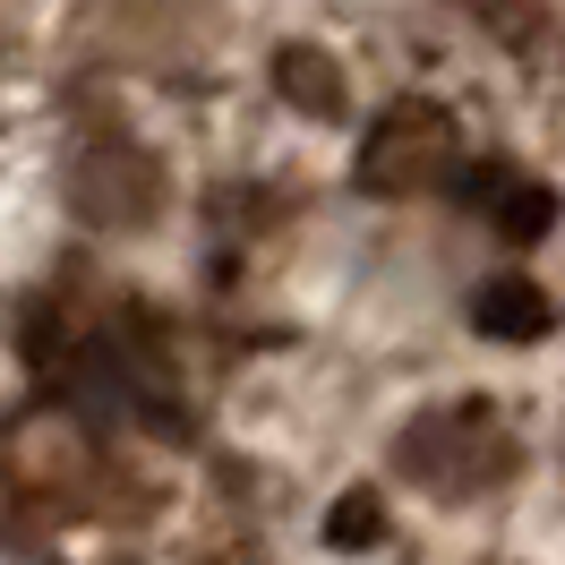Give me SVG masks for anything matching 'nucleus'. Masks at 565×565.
<instances>
[{"label": "nucleus", "instance_id": "1a4fd4ad", "mask_svg": "<svg viewBox=\"0 0 565 565\" xmlns=\"http://www.w3.org/2000/svg\"><path fill=\"white\" fill-rule=\"evenodd\" d=\"M326 540H334V548H377V540H386V505H377V489L334 497V514H326Z\"/></svg>", "mask_w": 565, "mask_h": 565}, {"label": "nucleus", "instance_id": "423d86ee", "mask_svg": "<svg viewBox=\"0 0 565 565\" xmlns=\"http://www.w3.org/2000/svg\"><path fill=\"white\" fill-rule=\"evenodd\" d=\"M95 18L111 26L120 52L172 61V52H189V26H214V0H104Z\"/></svg>", "mask_w": 565, "mask_h": 565}, {"label": "nucleus", "instance_id": "7ed1b4c3", "mask_svg": "<svg viewBox=\"0 0 565 565\" xmlns=\"http://www.w3.org/2000/svg\"><path fill=\"white\" fill-rule=\"evenodd\" d=\"M462 163H471V146H462V120L446 104H394L386 120L360 129V154H352L360 189H377V198L455 189Z\"/></svg>", "mask_w": 565, "mask_h": 565}, {"label": "nucleus", "instance_id": "20e7f679", "mask_svg": "<svg viewBox=\"0 0 565 565\" xmlns=\"http://www.w3.org/2000/svg\"><path fill=\"white\" fill-rule=\"evenodd\" d=\"M446 198H462V206L489 223L497 241H540L548 223H557V189L548 180H531V172H489V163H462V180L446 189Z\"/></svg>", "mask_w": 565, "mask_h": 565}, {"label": "nucleus", "instance_id": "6e6552de", "mask_svg": "<svg viewBox=\"0 0 565 565\" xmlns=\"http://www.w3.org/2000/svg\"><path fill=\"white\" fill-rule=\"evenodd\" d=\"M266 77H275V95L291 111H343L352 104V77H343V61L326 43H282L275 61H266Z\"/></svg>", "mask_w": 565, "mask_h": 565}, {"label": "nucleus", "instance_id": "39448f33", "mask_svg": "<svg viewBox=\"0 0 565 565\" xmlns=\"http://www.w3.org/2000/svg\"><path fill=\"white\" fill-rule=\"evenodd\" d=\"M455 9L497 43V52H514L531 70L565 77V0H455Z\"/></svg>", "mask_w": 565, "mask_h": 565}, {"label": "nucleus", "instance_id": "0eeeda50", "mask_svg": "<svg viewBox=\"0 0 565 565\" xmlns=\"http://www.w3.org/2000/svg\"><path fill=\"white\" fill-rule=\"evenodd\" d=\"M471 326H480L489 343H540V334H548V291L505 266V275H489L471 291Z\"/></svg>", "mask_w": 565, "mask_h": 565}, {"label": "nucleus", "instance_id": "f257e3e1", "mask_svg": "<svg viewBox=\"0 0 565 565\" xmlns=\"http://www.w3.org/2000/svg\"><path fill=\"white\" fill-rule=\"evenodd\" d=\"M394 471L428 497L471 505V497H497L523 471V428L505 420V403H489V394H446V403H420L394 428Z\"/></svg>", "mask_w": 565, "mask_h": 565}, {"label": "nucleus", "instance_id": "f03ea898", "mask_svg": "<svg viewBox=\"0 0 565 565\" xmlns=\"http://www.w3.org/2000/svg\"><path fill=\"white\" fill-rule=\"evenodd\" d=\"M61 180H70V206L86 232H138L163 214V163L129 120H86L70 138Z\"/></svg>", "mask_w": 565, "mask_h": 565}, {"label": "nucleus", "instance_id": "9d476101", "mask_svg": "<svg viewBox=\"0 0 565 565\" xmlns=\"http://www.w3.org/2000/svg\"><path fill=\"white\" fill-rule=\"evenodd\" d=\"M9 35H18V0H0V52H9Z\"/></svg>", "mask_w": 565, "mask_h": 565}]
</instances>
